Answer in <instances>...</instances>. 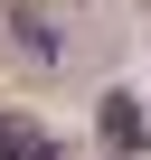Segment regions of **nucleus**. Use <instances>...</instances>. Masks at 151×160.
<instances>
[{
	"label": "nucleus",
	"mask_w": 151,
	"mask_h": 160,
	"mask_svg": "<svg viewBox=\"0 0 151 160\" xmlns=\"http://www.w3.org/2000/svg\"><path fill=\"white\" fill-rule=\"evenodd\" d=\"M0 160H57L38 132H19V122H0Z\"/></svg>",
	"instance_id": "f257e3e1"
}]
</instances>
